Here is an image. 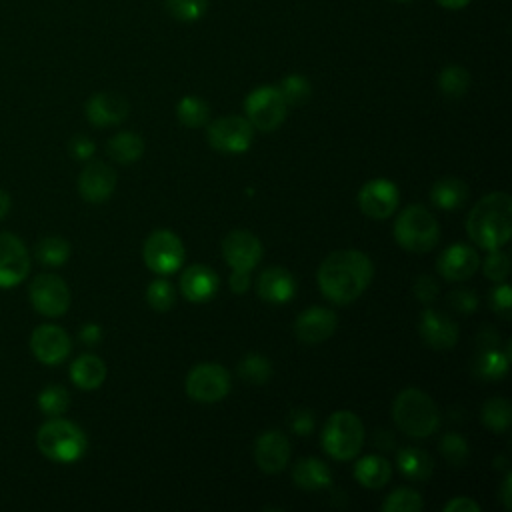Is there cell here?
<instances>
[{"label":"cell","mask_w":512,"mask_h":512,"mask_svg":"<svg viewBox=\"0 0 512 512\" xmlns=\"http://www.w3.org/2000/svg\"><path fill=\"white\" fill-rule=\"evenodd\" d=\"M374 264L360 250L330 252L318 266V288L334 304L354 302L372 282Z\"/></svg>","instance_id":"1"},{"label":"cell","mask_w":512,"mask_h":512,"mask_svg":"<svg viewBox=\"0 0 512 512\" xmlns=\"http://www.w3.org/2000/svg\"><path fill=\"white\" fill-rule=\"evenodd\" d=\"M470 240L484 248H502L512 234V198L508 192H490L480 198L466 218Z\"/></svg>","instance_id":"2"},{"label":"cell","mask_w":512,"mask_h":512,"mask_svg":"<svg viewBox=\"0 0 512 512\" xmlns=\"http://www.w3.org/2000/svg\"><path fill=\"white\" fill-rule=\"evenodd\" d=\"M392 418L400 432L412 438H426L440 426L438 406L418 388H406L396 396L392 404Z\"/></svg>","instance_id":"3"},{"label":"cell","mask_w":512,"mask_h":512,"mask_svg":"<svg viewBox=\"0 0 512 512\" xmlns=\"http://www.w3.org/2000/svg\"><path fill=\"white\" fill-rule=\"evenodd\" d=\"M36 446L48 460L58 464H72L84 456L88 440L78 424L54 416L38 428Z\"/></svg>","instance_id":"4"},{"label":"cell","mask_w":512,"mask_h":512,"mask_svg":"<svg viewBox=\"0 0 512 512\" xmlns=\"http://www.w3.org/2000/svg\"><path fill=\"white\" fill-rule=\"evenodd\" d=\"M394 238L404 250L424 254L438 244L440 228L428 208L410 204L398 214L394 222Z\"/></svg>","instance_id":"5"},{"label":"cell","mask_w":512,"mask_h":512,"mask_svg":"<svg viewBox=\"0 0 512 512\" xmlns=\"http://www.w3.org/2000/svg\"><path fill=\"white\" fill-rule=\"evenodd\" d=\"M324 452L334 460H352L364 444V426L362 420L350 410H338L328 416L322 436Z\"/></svg>","instance_id":"6"},{"label":"cell","mask_w":512,"mask_h":512,"mask_svg":"<svg viewBox=\"0 0 512 512\" xmlns=\"http://www.w3.org/2000/svg\"><path fill=\"white\" fill-rule=\"evenodd\" d=\"M286 102L278 86H258L244 100V112L254 130L272 132L286 118Z\"/></svg>","instance_id":"7"},{"label":"cell","mask_w":512,"mask_h":512,"mask_svg":"<svg viewBox=\"0 0 512 512\" xmlns=\"http://www.w3.org/2000/svg\"><path fill=\"white\" fill-rule=\"evenodd\" d=\"M184 386L188 398L194 402L214 404L230 392V374L220 364L202 362L188 372Z\"/></svg>","instance_id":"8"},{"label":"cell","mask_w":512,"mask_h":512,"mask_svg":"<svg viewBox=\"0 0 512 512\" xmlns=\"http://www.w3.org/2000/svg\"><path fill=\"white\" fill-rule=\"evenodd\" d=\"M142 258L152 272L168 276L184 262L182 240L170 230H154L144 242Z\"/></svg>","instance_id":"9"},{"label":"cell","mask_w":512,"mask_h":512,"mask_svg":"<svg viewBox=\"0 0 512 512\" xmlns=\"http://www.w3.org/2000/svg\"><path fill=\"white\" fill-rule=\"evenodd\" d=\"M254 128L244 116H222L208 124L206 140L214 150L238 154L250 148Z\"/></svg>","instance_id":"10"},{"label":"cell","mask_w":512,"mask_h":512,"mask_svg":"<svg viewBox=\"0 0 512 512\" xmlns=\"http://www.w3.org/2000/svg\"><path fill=\"white\" fill-rule=\"evenodd\" d=\"M30 302L42 316H62L70 306L68 284L56 274H38L30 284Z\"/></svg>","instance_id":"11"},{"label":"cell","mask_w":512,"mask_h":512,"mask_svg":"<svg viewBox=\"0 0 512 512\" xmlns=\"http://www.w3.org/2000/svg\"><path fill=\"white\" fill-rule=\"evenodd\" d=\"M30 272V256L24 242L12 232H0V288L18 286Z\"/></svg>","instance_id":"12"},{"label":"cell","mask_w":512,"mask_h":512,"mask_svg":"<svg viewBox=\"0 0 512 512\" xmlns=\"http://www.w3.org/2000/svg\"><path fill=\"white\" fill-rule=\"evenodd\" d=\"M30 350L38 362L56 366L68 358L72 342L64 328L56 324H40L30 336Z\"/></svg>","instance_id":"13"},{"label":"cell","mask_w":512,"mask_h":512,"mask_svg":"<svg viewBox=\"0 0 512 512\" xmlns=\"http://www.w3.org/2000/svg\"><path fill=\"white\" fill-rule=\"evenodd\" d=\"M398 188L386 178H374L366 182L358 192V206L362 214L374 220H384L392 216L398 208Z\"/></svg>","instance_id":"14"},{"label":"cell","mask_w":512,"mask_h":512,"mask_svg":"<svg viewBox=\"0 0 512 512\" xmlns=\"http://www.w3.org/2000/svg\"><path fill=\"white\" fill-rule=\"evenodd\" d=\"M222 256L232 270H252L262 258V244L248 230H232L222 240Z\"/></svg>","instance_id":"15"},{"label":"cell","mask_w":512,"mask_h":512,"mask_svg":"<svg viewBox=\"0 0 512 512\" xmlns=\"http://www.w3.org/2000/svg\"><path fill=\"white\" fill-rule=\"evenodd\" d=\"M290 460V440L280 430H266L254 442V462L266 474H276Z\"/></svg>","instance_id":"16"},{"label":"cell","mask_w":512,"mask_h":512,"mask_svg":"<svg viewBox=\"0 0 512 512\" xmlns=\"http://www.w3.org/2000/svg\"><path fill=\"white\" fill-rule=\"evenodd\" d=\"M116 188V172L110 164L94 160L88 162L78 176V192L86 202L100 204L112 196Z\"/></svg>","instance_id":"17"},{"label":"cell","mask_w":512,"mask_h":512,"mask_svg":"<svg viewBox=\"0 0 512 512\" xmlns=\"http://www.w3.org/2000/svg\"><path fill=\"white\" fill-rule=\"evenodd\" d=\"M86 118L98 128L120 124L128 112L130 104L122 94L116 92H96L86 102Z\"/></svg>","instance_id":"18"},{"label":"cell","mask_w":512,"mask_h":512,"mask_svg":"<svg viewBox=\"0 0 512 512\" xmlns=\"http://www.w3.org/2000/svg\"><path fill=\"white\" fill-rule=\"evenodd\" d=\"M336 326H338V318L332 310L322 306H312L296 316L294 332L298 340L308 344H318L330 338Z\"/></svg>","instance_id":"19"},{"label":"cell","mask_w":512,"mask_h":512,"mask_svg":"<svg viewBox=\"0 0 512 512\" xmlns=\"http://www.w3.org/2000/svg\"><path fill=\"white\" fill-rule=\"evenodd\" d=\"M422 340L434 350H448L458 340V324L440 310L426 308L418 324Z\"/></svg>","instance_id":"20"},{"label":"cell","mask_w":512,"mask_h":512,"mask_svg":"<svg viewBox=\"0 0 512 512\" xmlns=\"http://www.w3.org/2000/svg\"><path fill=\"white\" fill-rule=\"evenodd\" d=\"M478 266V252L468 244H452L438 258V272L450 282H460L474 276Z\"/></svg>","instance_id":"21"},{"label":"cell","mask_w":512,"mask_h":512,"mask_svg":"<svg viewBox=\"0 0 512 512\" xmlns=\"http://www.w3.org/2000/svg\"><path fill=\"white\" fill-rule=\"evenodd\" d=\"M218 286H220L218 274L204 264H192L180 276V290L184 298L194 304H202L214 298V294L218 292Z\"/></svg>","instance_id":"22"},{"label":"cell","mask_w":512,"mask_h":512,"mask_svg":"<svg viewBox=\"0 0 512 512\" xmlns=\"http://www.w3.org/2000/svg\"><path fill=\"white\" fill-rule=\"evenodd\" d=\"M258 296L268 304H284L296 294V278L290 270L282 266L266 268L256 282Z\"/></svg>","instance_id":"23"},{"label":"cell","mask_w":512,"mask_h":512,"mask_svg":"<svg viewBox=\"0 0 512 512\" xmlns=\"http://www.w3.org/2000/svg\"><path fill=\"white\" fill-rule=\"evenodd\" d=\"M292 480L302 490H322L332 484V472L320 458H302L292 468Z\"/></svg>","instance_id":"24"},{"label":"cell","mask_w":512,"mask_h":512,"mask_svg":"<svg viewBox=\"0 0 512 512\" xmlns=\"http://www.w3.org/2000/svg\"><path fill=\"white\" fill-rule=\"evenodd\" d=\"M390 476H392L390 462L378 454H368L354 464V478L364 488L378 490L388 484Z\"/></svg>","instance_id":"25"},{"label":"cell","mask_w":512,"mask_h":512,"mask_svg":"<svg viewBox=\"0 0 512 512\" xmlns=\"http://www.w3.org/2000/svg\"><path fill=\"white\" fill-rule=\"evenodd\" d=\"M106 378V364L94 354L78 356L70 366V380L80 390H96Z\"/></svg>","instance_id":"26"},{"label":"cell","mask_w":512,"mask_h":512,"mask_svg":"<svg viewBox=\"0 0 512 512\" xmlns=\"http://www.w3.org/2000/svg\"><path fill=\"white\" fill-rule=\"evenodd\" d=\"M468 198V186L456 176L438 178L430 188V200L442 210H458Z\"/></svg>","instance_id":"27"},{"label":"cell","mask_w":512,"mask_h":512,"mask_svg":"<svg viewBox=\"0 0 512 512\" xmlns=\"http://www.w3.org/2000/svg\"><path fill=\"white\" fill-rule=\"evenodd\" d=\"M396 466L408 480H414V482H426L434 470V462L430 454L414 446H404L398 450Z\"/></svg>","instance_id":"28"},{"label":"cell","mask_w":512,"mask_h":512,"mask_svg":"<svg viewBox=\"0 0 512 512\" xmlns=\"http://www.w3.org/2000/svg\"><path fill=\"white\" fill-rule=\"evenodd\" d=\"M508 366H510V356L506 352L498 350V346H492V348H482L476 354V358L472 362V372L480 380L496 382L506 376Z\"/></svg>","instance_id":"29"},{"label":"cell","mask_w":512,"mask_h":512,"mask_svg":"<svg viewBox=\"0 0 512 512\" xmlns=\"http://www.w3.org/2000/svg\"><path fill=\"white\" fill-rule=\"evenodd\" d=\"M106 152L118 164H132L144 154V140L134 132H118L108 140Z\"/></svg>","instance_id":"30"},{"label":"cell","mask_w":512,"mask_h":512,"mask_svg":"<svg viewBox=\"0 0 512 512\" xmlns=\"http://www.w3.org/2000/svg\"><path fill=\"white\" fill-rule=\"evenodd\" d=\"M480 418L484 422L486 428H490L492 432L500 434V432H506L510 422H512V406L506 398L502 396H494V398H488L484 404H482V410H480Z\"/></svg>","instance_id":"31"},{"label":"cell","mask_w":512,"mask_h":512,"mask_svg":"<svg viewBox=\"0 0 512 512\" xmlns=\"http://www.w3.org/2000/svg\"><path fill=\"white\" fill-rule=\"evenodd\" d=\"M438 86H440V92L446 98H454V100L462 98L468 92L470 74H468V70L464 66L448 64L438 74Z\"/></svg>","instance_id":"32"},{"label":"cell","mask_w":512,"mask_h":512,"mask_svg":"<svg viewBox=\"0 0 512 512\" xmlns=\"http://www.w3.org/2000/svg\"><path fill=\"white\" fill-rule=\"evenodd\" d=\"M176 116L178 120L188 128H200L208 122L210 108L208 104L198 96H184L176 104Z\"/></svg>","instance_id":"33"},{"label":"cell","mask_w":512,"mask_h":512,"mask_svg":"<svg viewBox=\"0 0 512 512\" xmlns=\"http://www.w3.org/2000/svg\"><path fill=\"white\" fill-rule=\"evenodd\" d=\"M238 376L248 384H264L272 376V364L262 354L250 352L238 362Z\"/></svg>","instance_id":"34"},{"label":"cell","mask_w":512,"mask_h":512,"mask_svg":"<svg viewBox=\"0 0 512 512\" xmlns=\"http://www.w3.org/2000/svg\"><path fill=\"white\" fill-rule=\"evenodd\" d=\"M34 254L46 266H62L70 256V244L62 236H46L36 244Z\"/></svg>","instance_id":"35"},{"label":"cell","mask_w":512,"mask_h":512,"mask_svg":"<svg viewBox=\"0 0 512 512\" xmlns=\"http://www.w3.org/2000/svg\"><path fill=\"white\" fill-rule=\"evenodd\" d=\"M278 90H280L286 106H302L312 96V84L302 74H288V76H284L280 86H278Z\"/></svg>","instance_id":"36"},{"label":"cell","mask_w":512,"mask_h":512,"mask_svg":"<svg viewBox=\"0 0 512 512\" xmlns=\"http://www.w3.org/2000/svg\"><path fill=\"white\" fill-rule=\"evenodd\" d=\"M68 404H70L68 390L60 384H48L38 394V408L50 418L62 416L68 410Z\"/></svg>","instance_id":"37"},{"label":"cell","mask_w":512,"mask_h":512,"mask_svg":"<svg viewBox=\"0 0 512 512\" xmlns=\"http://www.w3.org/2000/svg\"><path fill=\"white\" fill-rule=\"evenodd\" d=\"M208 0H164L166 12L184 24L198 22L206 16L208 12Z\"/></svg>","instance_id":"38"},{"label":"cell","mask_w":512,"mask_h":512,"mask_svg":"<svg viewBox=\"0 0 512 512\" xmlns=\"http://www.w3.org/2000/svg\"><path fill=\"white\" fill-rule=\"evenodd\" d=\"M384 512H420L424 508L422 496L412 488H396L380 506Z\"/></svg>","instance_id":"39"},{"label":"cell","mask_w":512,"mask_h":512,"mask_svg":"<svg viewBox=\"0 0 512 512\" xmlns=\"http://www.w3.org/2000/svg\"><path fill=\"white\" fill-rule=\"evenodd\" d=\"M440 454L444 456V460L452 466H464L468 462L470 456V448L464 436L456 434V432H446L440 440Z\"/></svg>","instance_id":"40"},{"label":"cell","mask_w":512,"mask_h":512,"mask_svg":"<svg viewBox=\"0 0 512 512\" xmlns=\"http://www.w3.org/2000/svg\"><path fill=\"white\" fill-rule=\"evenodd\" d=\"M176 300V292L174 286L164 280V278H156L154 282H150V286L146 288V302L158 310V312H166L174 306Z\"/></svg>","instance_id":"41"},{"label":"cell","mask_w":512,"mask_h":512,"mask_svg":"<svg viewBox=\"0 0 512 512\" xmlns=\"http://www.w3.org/2000/svg\"><path fill=\"white\" fill-rule=\"evenodd\" d=\"M490 254L484 258L482 262V270H484V276L492 282H504L510 274V258L508 254L502 250V248H494V250H488Z\"/></svg>","instance_id":"42"},{"label":"cell","mask_w":512,"mask_h":512,"mask_svg":"<svg viewBox=\"0 0 512 512\" xmlns=\"http://www.w3.org/2000/svg\"><path fill=\"white\" fill-rule=\"evenodd\" d=\"M490 308L500 316L502 320H510L512 316V290L506 282H496V286L490 290Z\"/></svg>","instance_id":"43"},{"label":"cell","mask_w":512,"mask_h":512,"mask_svg":"<svg viewBox=\"0 0 512 512\" xmlns=\"http://www.w3.org/2000/svg\"><path fill=\"white\" fill-rule=\"evenodd\" d=\"M446 302L450 304V308H454L460 314H470L478 308V298L476 292L470 288H456L448 294Z\"/></svg>","instance_id":"44"},{"label":"cell","mask_w":512,"mask_h":512,"mask_svg":"<svg viewBox=\"0 0 512 512\" xmlns=\"http://www.w3.org/2000/svg\"><path fill=\"white\" fill-rule=\"evenodd\" d=\"M314 414L308 408H292L288 414V426L298 436H308L314 430Z\"/></svg>","instance_id":"45"},{"label":"cell","mask_w":512,"mask_h":512,"mask_svg":"<svg viewBox=\"0 0 512 512\" xmlns=\"http://www.w3.org/2000/svg\"><path fill=\"white\" fill-rule=\"evenodd\" d=\"M438 282L434 276L430 274H420L416 280H414V294L416 298L422 302V304H430L436 296H438Z\"/></svg>","instance_id":"46"},{"label":"cell","mask_w":512,"mask_h":512,"mask_svg":"<svg viewBox=\"0 0 512 512\" xmlns=\"http://www.w3.org/2000/svg\"><path fill=\"white\" fill-rule=\"evenodd\" d=\"M68 150H70V156L76 158V160H90L92 154H94V150H96V146H94L92 138H88V136H84V134H78V136H74V138L70 140Z\"/></svg>","instance_id":"47"},{"label":"cell","mask_w":512,"mask_h":512,"mask_svg":"<svg viewBox=\"0 0 512 512\" xmlns=\"http://www.w3.org/2000/svg\"><path fill=\"white\" fill-rule=\"evenodd\" d=\"M444 512H480V506L468 496H456L444 504Z\"/></svg>","instance_id":"48"},{"label":"cell","mask_w":512,"mask_h":512,"mask_svg":"<svg viewBox=\"0 0 512 512\" xmlns=\"http://www.w3.org/2000/svg\"><path fill=\"white\" fill-rule=\"evenodd\" d=\"M228 284L234 294H244L250 288V270H232Z\"/></svg>","instance_id":"49"},{"label":"cell","mask_w":512,"mask_h":512,"mask_svg":"<svg viewBox=\"0 0 512 512\" xmlns=\"http://www.w3.org/2000/svg\"><path fill=\"white\" fill-rule=\"evenodd\" d=\"M78 336H80V340H82L84 344H88V346H94V344H98V342L102 340V328H100L98 324H92V322H88V324H84V326L80 328Z\"/></svg>","instance_id":"50"},{"label":"cell","mask_w":512,"mask_h":512,"mask_svg":"<svg viewBox=\"0 0 512 512\" xmlns=\"http://www.w3.org/2000/svg\"><path fill=\"white\" fill-rule=\"evenodd\" d=\"M510 488H512V472L506 470V476H504V482H502V488H500V500L504 504L506 510L512 508V498H510Z\"/></svg>","instance_id":"51"},{"label":"cell","mask_w":512,"mask_h":512,"mask_svg":"<svg viewBox=\"0 0 512 512\" xmlns=\"http://www.w3.org/2000/svg\"><path fill=\"white\" fill-rule=\"evenodd\" d=\"M374 444L376 448L380 450H390L394 446V436L390 430H376V436H374Z\"/></svg>","instance_id":"52"},{"label":"cell","mask_w":512,"mask_h":512,"mask_svg":"<svg viewBox=\"0 0 512 512\" xmlns=\"http://www.w3.org/2000/svg\"><path fill=\"white\" fill-rule=\"evenodd\" d=\"M478 342L482 344V348H492L498 346V332L492 328H484L478 332Z\"/></svg>","instance_id":"53"},{"label":"cell","mask_w":512,"mask_h":512,"mask_svg":"<svg viewBox=\"0 0 512 512\" xmlns=\"http://www.w3.org/2000/svg\"><path fill=\"white\" fill-rule=\"evenodd\" d=\"M442 8H446V10H462V8H466L472 0H436Z\"/></svg>","instance_id":"54"},{"label":"cell","mask_w":512,"mask_h":512,"mask_svg":"<svg viewBox=\"0 0 512 512\" xmlns=\"http://www.w3.org/2000/svg\"><path fill=\"white\" fill-rule=\"evenodd\" d=\"M8 212H10V196H8L4 190H0V220H2Z\"/></svg>","instance_id":"55"},{"label":"cell","mask_w":512,"mask_h":512,"mask_svg":"<svg viewBox=\"0 0 512 512\" xmlns=\"http://www.w3.org/2000/svg\"><path fill=\"white\" fill-rule=\"evenodd\" d=\"M494 462H498V466H500V468H506V458H504V456L494 458Z\"/></svg>","instance_id":"56"},{"label":"cell","mask_w":512,"mask_h":512,"mask_svg":"<svg viewBox=\"0 0 512 512\" xmlns=\"http://www.w3.org/2000/svg\"><path fill=\"white\" fill-rule=\"evenodd\" d=\"M396 2H412V0H396Z\"/></svg>","instance_id":"57"}]
</instances>
